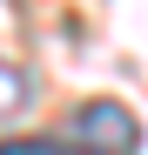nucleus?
Instances as JSON below:
<instances>
[{
	"label": "nucleus",
	"mask_w": 148,
	"mask_h": 155,
	"mask_svg": "<svg viewBox=\"0 0 148 155\" xmlns=\"http://www.w3.org/2000/svg\"><path fill=\"white\" fill-rule=\"evenodd\" d=\"M0 155H47V142H34V135L27 142H0Z\"/></svg>",
	"instance_id": "obj_3"
},
{
	"label": "nucleus",
	"mask_w": 148,
	"mask_h": 155,
	"mask_svg": "<svg viewBox=\"0 0 148 155\" xmlns=\"http://www.w3.org/2000/svg\"><path fill=\"white\" fill-rule=\"evenodd\" d=\"M135 148H141V121L121 108V101H88V108H74L67 128L47 142V155H135Z\"/></svg>",
	"instance_id": "obj_1"
},
{
	"label": "nucleus",
	"mask_w": 148,
	"mask_h": 155,
	"mask_svg": "<svg viewBox=\"0 0 148 155\" xmlns=\"http://www.w3.org/2000/svg\"><path fill=\"white\" fill-rule=\"evenodd\" d=\"M20 101H27V74H20L14 61H0V115H14Z\"/></svg>",
	"instance_id": "obj_2"
}]
</instances>
